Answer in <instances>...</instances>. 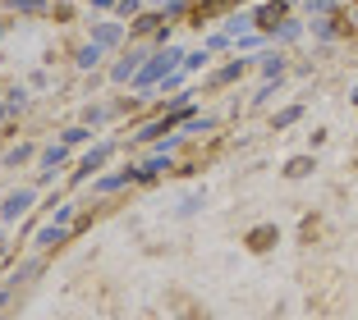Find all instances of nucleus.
I'll return each mask as SVG.
<instances>
[{
	"instance_id": "f03ea898",
	"label": "nucleus",
	"mask_w": 358,
	"mask_h": 320,
	"mask_svg": "<svg viewBox=\"0 0 358 320\" xmlns=\"http://www.w3.org/2000/svg\"><path fill=\"white\" fill-rule=\"evenodd\" d=\"M275 224H262V229H253V234H248V252H271L275 247Z\"/></svg>"
},
{
	"instance_id": "f257e3e1",
	"label": "nucleus",
	"mask_w": 358,
	"mask_h": 320,
	"mask_svg": "<svg viewBox=\"0 0 358 320\" xmlns=\"http://www.w3.org/2000/svg\"><path fill=\"white\" fill-rule=\"evenodd\" d=\"M340 298H345V279H340V270H322V275L308 284V307H313L317 316H336Z\"/></svg>"
},
{
	"instance_id": "7ed1b4c3",
	"label": "nucleus",
	"mask_w": 358,
	"mask_h": 320,
	"mask_svg": "<svg viewBox=\"0 0 358 320\" xmlns=\"http://www.w3.org/2000/svg\"><path fill=\"white\" fill-rule=\"evenodd\" d=\"M179 307H184V316H179V320H207V307H198L193 298H179Z\"/></svg>"
},
{
	"instance_id": "20e7f679",
	"label": "nucleus",
	"mask_w": 358,
	"mask_h": 320,
	"mask_svg": "<svg viewBox=\"0 0 358 320\" xmlns=\"http://www.w3.org/2000/svg\"><path fill=\"white\" fill-rule=\"evenodd\" d=\"M143 320H157V316H143Z\"/></svg>"
}]
</instances>
